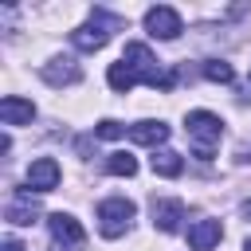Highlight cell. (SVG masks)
Wrapping results in <instances>:
<instances>
[{
    "instance_id": "6da1fadb",
    "label": "cell",
    "mask_w": 251,
    "mask_h": 251,
    "mask_svg": "<svg viewBox=\"0 0 251 251\" xmlns=\"http://www.w3.org/2000/svg\"><path fill=\"white\" fill-rule=\"evenodd\" d=\"M184 133H188V145L200 161H212V153L220 149V137H224V122L220 114L212 110H192L184 118Z\"/></svg>"
},
{
    "instance_id": "7a4b0ae2",
    "label": "cell",
    "mask_w": 251,
    "mask_h": 251,
    "mask_svg": "<svg viewBox=\"0 0 251 251\" xmlns=\"http://www.w3.org/2000/svg\"><path fill=\"white\" fill-rule=\"evenodd\" d=\"M122 59L129 63V71L137 75V82H145V86H153V90H173V86H176V71H161L145 43H126Z\"/></svg>"
},
{
    "instance_id": "3957f363",
    "label": "cell",
    "mask_w": 251,
    "mask_h": 251,
    "mask_svg": "<svg viewBox=\"0 0 251 251\" xmlns=\"http://www.w3.org/2000/svg\"><path fill=\"white\" fill-rule=\"evenodd\" d=\"M122 24H126L122 16H110V12L94 8V12H90V24H82V27L71 31V43H75L78 51H102V47L110 43V35H114Z\"/></svg>"
},
{
    "instance_id": "277c9868",
    "label": "cell",
    "mask_w": 251,
    "mask_h": 251,
    "mask_svg": "<svg viewBox=\"0 0 251 251\" xmlns=\"http://www.w3.org/2000/svg\"><path fill=\"white\" fill-rule=\"evenodd\" d=\"M133 216H137V204H133V200H126V196H110V200L98 204V231H102L106 239H118V235L129 231Z\"/></svg>"
},
{
    "instance_id": "5b68a950",
    "label": "cell",
    "mask_w": 251,
    "mask_h": 251,
    "mask_svg": "<svg viewBox=\"0 0 251 251\" xmlns=\"http://www.w3.org/2000/svg\"><path fill=\"white\" fill-rule=\"evenodd\" d=\"M145 31H149L153 39H176V35L184 31L180 12H176V8H169V4L149 8V12H145Z\"/></svg>"
},
{
    "instance_id": "8992f818",
    "label": "cell",
    "mask_w": 251,
    "mask_h": 251,
    "mask_svg": "<svg viewBox=\"0 0 251 251\" xmlns=\"http://www.w3.org/2000/svg\"><path fill=\"white\" fill-rule=\"evenodd\" d=\"M47 227H51V239L59 247H82L86 243V231H82V224L71 212H51L47 216Z\"/></svg>"
},
{
    "instance_id": "52a82bcc",
    "label": "cell",
    "mask_w": 251,
    "mask_h": 251,
    "mask_svg": "<svg viewBox=\"0 0 251 251\" xmlns=\"http://www.w3.org/2000/svg\"><path fill=\"white\" fill-rule=\"evenodd\" d=\"M59 180H63V169L55 157H35L27 165V188L31 192H51V188H59Z\"/></svg>"
},
{
    "instance_id": "ba28073f",
    "label": "cell",
    "mask_w": 251,
    "mask_h": 251,
    "mask_svg": "<svg viewBox=\"0 0 251 251\" xmlns=\"http://www.w3.org/2000/svg\"><path fill=\"white\" fill-rule=\"evenodd\" d=\"M35 216H39V200L31 196V188H16L8 208H4V220L16 227H27V224H35Z\"/></svg>"
},
{
    "instance_id": "9c48e42d",
    "label": "cell",
    "mask_w": 251,
    "mask_h": 251,
    "mask_svg": "<svg viewBox=\"0 0 251 251\" xmlns=\"http://www.w3.org/2000/svg\"><path fill=\"white\" fill-rule=\"evenodd\" d=\"M39 75H43V82H51V86H75V82L82 78V71H78L75 59H51V63L39 67Z\"/></svg>"
},
{
    "instance_id": "30bf717a",
    "label": "cell",
    "mask_w": 251,
    "mask_h": 251,
    "mask_svg": "<svg viewBox=\"0 0 251 251\" xmlns=\"http://www.w3.org/2000/svg\"><path fill=\"white\" fill-rule=\"evenodd\" d=\"M220 239H224L220 220H196V224L188 227V247H192V251H212Z\"/></svg>"
},
{
    "instance_id": "8fae6325",
    "label": "cell",
    "mask_w": 251,
    "mask_h": 251,
    "mask_svg": "<svg viewBox=\"0 0 251 251\" xmlns=\"http://www.w3.org/2000/svg\"><path fill=\"white\" fill-rule=\"evenodd\" d=\"M31 118H35V106H31L27 98H20V94L0 98V122H4V126H27Z\"/></svg>"
},
{
    "instance_id": "7c38bea8",
    "label": "cell",
    "mask_w": 251,
    "mask_h": 251,
    "mask_svg": "<svg viewBox=\"0 0 251 251\" xmlns=\"http://www.w3.org/2000/svg\"><path fill=\"white\" fill-rule=\"evenodd\" d=\"M126 137L129 141H137V145H165L169 141V126L165 122H133L129 129H126Z\"/></svg>"
},
{
    "instance_id": "4fadbf2b",
    "label": "cell",
    "mask_w": 251,
    "mask_h": 251,
    "mask_svg": "<svg viewBox=\"0 0 251 251\" xmlns=\"http://www.w3.org/2000/svg\"><path fill=\"white\" fill-rule=\"evenodd\" d=\"M180 220H184V204L180 200H153V224L161 231H180Z\"/></svg>"
},
{
    "instance_id": "5bb4252c",
    "label": "cell",
    "mask_w": 251,
    "mask_h": 251,
    "mask_svg": "<svg viewBox=\"0 0 251 251\" xmlns=\"http://www.w3.org/2000/svg\"><path fill=\"white\" fill-rule=\"evenodd\" d=\"M149 165H153V173H157V176H169V180L184 173V157H180L176 149H157Z\"/></svg>"
},
{
    "instance_id": "9a60e30c",
    "label": "cell",
    "mask_w": 251,
    "mask_h": 251,
    "mask_svg": "<svg viewBox=\"0 0 251 251\" xmlns=\"http://www.w3.org/2000/svg\"><path fill=\"white\" fill-rule=\"evenodd\" d=\"M106 82H110L118 94H129V90H133V82H137V75L129 71V63H126V59H118V63H110V71H106Z\"/></svg>"
},
{
    "instance_id": "2e32d148",
    "label": "cell",
    "mask_w": 251,
    "mask_h": 251,
    "mask_svg": "<svg viewBox=\"0 0 251 251\" xmlns=\"http://www.w3.org/2000/svg\"><path fill=\"white\" fill-rule=\"evenodd\" d=\"M106 173H114V176H133V173H137V157H133V153H110V157H106Z\"/></svg>"
},
{
    "instance_id": "e0dca14e",
    "label": "cell",
    "mask_w": 251,
    "mask_h": 251,
    "mask_svg": "<svg viewBox=\"0 0 251 251\" xmlns=\"http://www.w3.org/2000/svg\"><path fill=\"white\" fill-rule=\"evenodd\" d=\"M204 78H208V82H224V86H227V82L235 78V71H231V63H224V59H208V63H204Z\"/></svg>"
},
{
    "instance_id": "ac0fdd59",
    "label": "cell",
    "mask_w": 251,
    "mask_h": 251,
    "mask_svg": "<svg viewBox=\"0 0 251 251\" xmlns=\"http://www.w3.org/2000/svg\"><path fill=\"white\" fill-rule=\"evenodd\" d=\"M126 129H129V126H122V122H114V118H102V122L94 126V137H102V141H118V137H126Z\"/></svg>"
},
{
    "instance_id": "d6986e66",
    "label": "cell",
    "mask_w": 251,
    "mask_h": 251,
    "mask_svg": "<svg viewBox=\"0 0 251 251\" xmlns=\"http://www.w3.org/2000/svg\"><path fill=\"white\" fill-rule=\"evenodd\" d=\"M4 251H27V247H24L20 239H4Z\"/></svg>"
},
{
    "instance_id": "ffe728a7",
    "label": "cell",
    "mask_w": 251,
    "mask_h": 251,
    "mask_svg": "<svg viewBox=\"0 0 251 251\" xmlns=\"http://www.w3.org/2000/svg\"><path fill=\"white\" fill-rule=\"evenodd\" d=\"M239 212H243V220H251V200H243V204H239Z\"/></svg>"
}]
</instances>
